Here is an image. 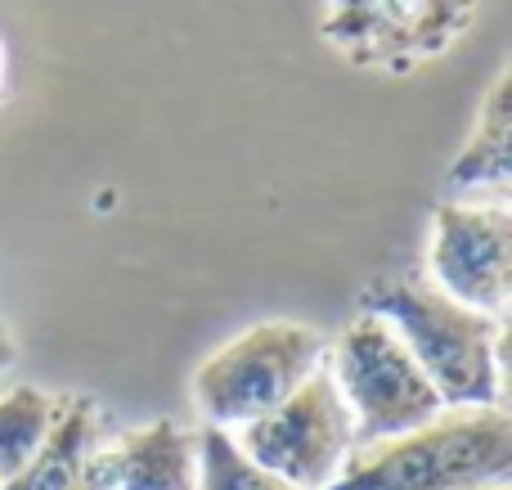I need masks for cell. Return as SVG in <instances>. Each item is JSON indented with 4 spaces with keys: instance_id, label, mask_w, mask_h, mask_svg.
Segmentation results:
<instances>
[{
    "instance_id": "cell-14",
    "label": "cell",
    "mask_w": 512,
    "mask_h": 490,
    "mask_svg": "<svg viewBox=\"0 0 512 490\" xmlns=\"http://www.w3.org/2000/svg\"><path fill=\"white\" fill-rule=\"evenodd\" d=\"M486 490H508V486H486Z\"/></svg>"
},
{
    "instance_id": "cell-13",
    "label": "cell",
    "mask_w": 512,
    "mask_h": 490,
    "mask_svg": "<svg viewBox=\"0 0 512 490\" xmlns=\"http://www.w3.org/2000/svg\"><path fill=\"white\" fill-rule=\"evenodd\" d=\"M14 360H18V347H14V338H9V329L0 324V374H5Z\"/></svg>"
},
{
    "instance_id": "cell-2",
    "label": "cell",
    "mask_w": 512,
    "mask_h": 490,
    "mask_svg": "<svg viewBox=\"0 0 512 490\" xmlns=\"http://www.w3.org/2000/svg\"><path fill=\"white\" fill-rule=\"evenodd\" d=\"M512 477V414L441 410L423 428L364 446L328 490H486Z\"/></svg>"
},
{
    "instance_id": "cell-9",
    "label": "cell",
    "mask_w": 512,
    "mask_h": 490,
    "mask_svg": "<svg viewBox=\"0 0 512 490\" xmlns=\"http://www.w3.org/2000/svg\"><path fill=\"white\" fill-rule=\"evenodd\" d=\"M445 185L454 198H508L512 185V72L499 68L477 104L463 149L454 153Z\"/></svg>"
},
{
    "instance_id": "cell-15",
    "label": "cell",
    "mask_w": 512,
    "mask_h": 490,
    "mask_svg": "<svg viewBox=\"0 0 512 490\" xmlns=\"http://www.w3.org/2000/svg\"><path fill=\"white\" fill-rule=\"evenodd\" d=\"M0 63H5V54H0Z\"/></svg>"
},
{
    "instance_id": "cell-5",
    "label": "cell",
    "mask_w": 512,
    "mask_h": 490,
    "mask_svg": "<svg viewBox=\"0 0 512 490\" xmlns=\"http://www.w3.org/2000/svg\"><path fill=\"white\" fill-rule=\"evenodd\" d=\"M256 468L292 490H328L355 455V423L324 365L270 414L230 432Z\"/></svg>"
},
{
    "instance_id": "cell-12",
    "label": "cell",
    "mask_w": 512,
    "mask_h": 490,
    "mask_svg": "<svg viewBox=\"0 0 512 490\" xmlns=\"http://www.w3.org/2000/svg\"><path fill=\"white\" fill-rule=\"evenodd\" d=\"M194 490H292L265 468H256L225 428L198 432V486Z\"/></svg>"
},
{
    "instance_id": "cell-4",
    "label": "cell",
    "mask_w": 512,
    "mask_h": 490,
    "mask_svg": "<svg viewBox=\"0 0 512 490\" xmlns=\"http://www.w3.org/2000/svg\"><path fill=\"white\" fill-rule=\"evenodd\" d=\"M324 369L333 374L337 396L351 410L355 450L423 428L445 410L436 387L405 351V342L391 333L387 320L369 311H360L337 333V342L324 351Z\"/></svg>"
},
{
    "instance_id": "cell-8",
    "label": "cell",
    "mask_w": 512,
    "mask_h": 490,
    "mask_svg": "<svg viewBox=\"0 0 512 490\" xmlns=\"http://www.w3.org/2000/svg\"><path fill=\"white\" fill-rule=\"evenodd\" d=\"M95 490H194L198 486V432L176 419H153L122 432L90 455Z\"/></svg>"
},
{
    "instance_id": "cell-7",
    "label": "cell",
    "mask_w": 512,
    "mask_h": 490,
    "mask_svg": "<svg viewBox=\"0 0 512 490\" xmlns=\"http://www.w3.org/2000/svg\"><path fill=\"white\" fill-rule=\"evenodd\" d=\"M427 270L445 297L508 320L512 302V212L499 198H450L432 212Z\"/></svg>"
},
{
    "instance_id": "cell-11",
    "label": "cell",
    "mask_w": 512,
    "mask_h": 490,
    "mask_svg": "<svg viewBox=\"0 0 512 490\" xmlns=\"http://www.w3.org/2000/svg\"><path fill=\"white\" fill-rule=\"evenodd\" d=\"M54 410L59 396L41 392V387H9L0 392V482L27 468V459L45 446L54 428Z\"/></svg>"
},
{
    "instance_id": "cell-10",
    "label": "cell",
    "mask_w": 512,
    "mask_h": 490,
    "mask_svg": "<svg viewBox=\"0 0 512 490\" xmlns=\"http://www.w3.org/2000/svg\"><path fill=\"white\" fill-rule=\"evenodd\" d=\"M99 446V405L95 396H59L54 410V428L45 437V446L27 459V468H18L0 490H95L90 486V455Z\"/></svg>"
},
{
    "instance_id": "cell-1",
    "label": "cell",
    "mask_w": 512,
    "mask_h": 490,
    "mask_svg": "<svg viewBox=\"0 0 512 490\" xmlns=\"http://www.w3.org/2000/svg\"><path fill=\"white\" fill-rule=\"evenodd\" d=\"M364 311L391 324L445 410L504 405L508 324L445 297L423 275H382L364 288Z\"/></svg>"
},
{
    "instance_id": "cell-3",
    "label": "cell",
    "mask_w": 512,
    "mask_h": 490,
    "mask_svg": "<svg viewBox=\"0 0 512 490\" xmlns=\"http://www.w3.org/2000/svg\"><path fill=\"white\" fill-rule=\"evenodd\" d=\"M328 342L310 324L261 320L216 347L194 374V405L207 428H243V423L283 405L319 365Z\"/></svg>"
},
{
    "instance_id": "cell-6",
    "label": "cell",
    "mask_w": 512,
    "mask_h": 490,
    "mask_svg": "<svg viewBox=\"0 0 512 490\" xmlns=\"http://www.w3.org/2000/svg\"><path fill=\"white\" fill-rule=\"evenodd\" d=\"M477 18V0H324L319 36L355 68L414 72Z\"/></svg>"
}]
</instances>
